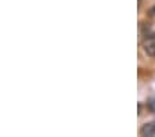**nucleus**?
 Listing matches in <instances>:
<instances>
[{
	"instance_id": "1",
	"label": "nucleus",
	"mask_w": 155,
	"mask_h": 137,
	"mask_svg": "<svg viewBox=\"0 0 155 137\" xmlns=\"http://www.w3.org/2000/svg\"><path fill=\"white\" fill-rule=\"evenodd\" d=\"M143 47H144L145 53L148 56L154 57L155 56V32L148 33V35L144 38V42H143Z\"/></svg>"
},
{
	"instance_id": "2",
	"label": "nucleus",
	"mask_w": 155,
	"mask_h": 137,
	"mask_svg": "<svg viewBox=\"0 0 155 137\" xmlns=\"http://www.w3.org/2000/svg\"><path fill=\"white\" fill-rule=\"evenodd\" d=\"M140 134L141 136H155V122H150V123L143 125V127L140 129Z\"/></svg>"
},
{
	"instance_id": "3",
	"label": "nucleus",
	"mask_w": 155,
	"mask_h": 137,
	"mask_svg": "<svg viewBox=\"0 0 155 137\" xmlns=\"http://www.w3.org/2000/svg\"><path fill=\"white\" fill-rule=\"evenodd\" d=\"M148 108H150V111L151 112H155V97L148 100Z\"/></svg>"
}]
</instances>
